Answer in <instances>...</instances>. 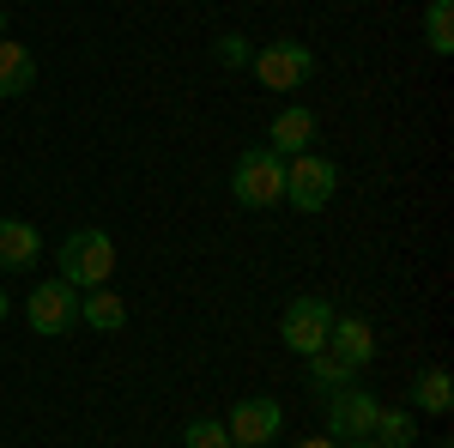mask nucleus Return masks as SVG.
Instances as JSON below:
<instances>
[{
    "label": "nucleus",
    "mask_w": 454,
    "mask_h": 448,
    "mask_svg": "<svg viewBox=\"0 0 454 448\" xmlns=\"http://www.w3.org/2000/svg\"><path fill=\"white\" fill-rule=\"evenodd\" d=\"M55 261H61V279H67L73 291H98L115 273V237H109L104 224H79V231L61 237Z\"/></svg>",
    "instance_id": "obj_1"
},
{
    "label": "nucleus",
    "mask_w": 454,
    "mask_h": 448,
    "mask_svg": "<svg viewBox=\"0 0 454 448\" xmlns=\"http://www.w3.org/2000/svg\"><path fill=\"white\" fill-rule=\"evenodd\" d=\"M231 194H237V207H248V212L279 207L285 200V158L267 152V145H248L243 158H237V170H231Z\"/></svg>",
    "instance_id": "obj_2"
},
{
    "label": "nucleus",
    "mask_w": 454,
    "mask_h": 448,
    "mask_svg": "<svg viewBox=\"0 0 454 448\" xmlns=\"http://www.w3.org/2000/svg\"><path fill=\"white\" fill-rule=\"evenodd\" d=\"M333 194H340V164H333V158H321V152H297V158H285V207L321 212Z\"/></svg>",
    "instance_id": "obj_3"
},
{
    "label": "nucleus",
    "mask_w": 454,
    "mask_h": 448,
    "mask_svg": "<svg viewBox=\"0 0 454 448\" xmlns=\"http://www.w3.org/2000/svg\"><path fill=\"white\" fill-rule=\"evenodd\" d=\"M254 79L267 85V91H297V85H309L315 79V49L309 43H291V36H279V43H267V49H254Z\"/></svg>",
    "instance_id": "obj_4"
},
{
    "label": "nucleus",
    "mask_w": 454,
    "mask_h": 448,
    "mask_svg": "<svg viewBox=\"0 0 454 448\" xmlns=\"http://www.w3.org/2000/svg\"><path fill=\"white\" fill-rule=\"evenodd\" d=\"M25 315H31V334L61 340V334H73V327H79V291H73L61 273H55V279H36Z\"/></svg>",
    "instance_id": "obj_5"
},
{
    "label": "nucleus",
    "mask_w": 454,
    "mask_h": 448,
    "mask_svg": "<svg viewBox=\"0 0 454 448\" xmlns=\"http://www.w3.org/2000/svg\"><path fill=\"white\" fill-rule=\"evenodd\" d=\"M333 303L327 297H291L279 315V340L285 351H297V358H315L321 345H327V327H333Z\"/></svg>",
    "instance_id": "obj_6"
},
{
    "label": "nucleus",
    "mask_w": 454,
    "mask_h": 448,
    "mask_svg": "<svg viewBox=\"0 0 454 448\" xmlns=\"http://www.w3.org/2000/svg\"><path fill=\"white\" fill-rule=\"evenodd\" d=\"M224 430H231V448H273V436L285 430V406L273 394H248L231 406Z\"/></svg>",
    "instance_id": "obj_7"
},
{
    "label": "nucleus",
    "mask_w": 454,
    "mask_h": 448,
    "mask_svg": "<svg viewBox=\"0 0 454 448\" xmlns=\"http://www.w3.org/2000/svg\"><path fill=\"white\" fill-rule=\"evenodd\" d=\"M376 413H382V400L351 381L340 394H327V436H333V443H357V436L376 430Z\"/></svg>",
    "instance_id": "obj_8"
},
{
    "label": "nucleus",
    "mask_w": 454,
    "mask_h": 448,
    "mask_svg": "<svg viewBox=\"0 0 454 448\" xmlns=\"http://www.w3.org/2000/svg\"><path fill=\"white\" fill-rule=\"evenodd\" d=\"M315 109L309 104H291L273 115V134H267V152H279V158H297V152H315Z\"/></svg>",
    "instance_id": "obj_9"
},
{
    "label": "nucleus",
    "mask_w": 454,
    "mask_h": 448,
    "mask_svg": "<svg viewBox=\"0 0 454 448\" xmlns=\"http://www.w3.org/2000/svg\"><path fill=\"white\" fill-rule=\"evenodd\" d=\"M43 255V231L31 218H0V273H31Z\"/></svg>",
    "instance_id": "obj_10"
},
{
    "label": "nucleus",
    "mask_w": 454,
    "mask_h": 448,
    "mask_svg": "<svg viewBox=\"0 0 454 448\" xmlns=\"http://www.w3.org/2000/svg\"><path fill=\"white\" fill-rule=\"evenodd\" d=\"M327 351L346 358L351 370H364V364L376 358V327H370L364 315H333V327H327Z\"/></svg>",
    "instance_id": "obj_11"
},
{
    "label": "nucleus",
    "mask_w": 454,
    "mask_h": 448,
    "mask_svg": "<svg viewBox=\"0 0 454 448\" xmlns=\"http://www.w3.org/2000/svg\"><path fill=\"white\" fill-rule=\"evenodd\" d=\"M36 85V55L19 36H0V98H25Z\"/></svg>",
    "instance_id": "obj_12"
},
{
    "label": "nucleus",
    "mask_w": 454,
    "mask_h": 448,
    "mask_svg": "<svg viewBox=\"0 0 454 448\" xmlns=\"http://www.w3.org/2000/svg\"><path fill=\"white\" fill-rule=\"evenodd\" d=\"M79 321H85V327H98V334H115V327H128V297H121V291H109V285L79 291Z\"/></svg>",
    "instance_id": "obj_13"
},
{
    "label": "nucleus",
    "mask_w": 454,
    "mask_h": 448,
    "mask_svg": "<svg viewBox=\"0 0 454 448\" xmlns=\"http://www.w3.org/2000/svg\"><path fill=\"white\" fill-rule=\"evenodd\" d=\"M449 406H454V381H449V370H424V376L412 381V413H424V418H449Z\"/></svg>",
    "instance_id": "obj_14"
},
{
    "label": "nucleus",
    "mask_w": 454,
    "mask_h": 448,
    "mask_svg": "<svg viewBox=\"0 0 454 448\" xmlns=\"http://www.w3.org/2000/svg\"><path fill=\"white\" fill-rule=\"evenodd\" d=\"M370 436H376L382 448H412L419 443V413H412V406H382Z\"/></svg>",
    "instance_id": "obj_15"
},
{
    "label": "nucleus",
    "mask_w": 454,
    "mask_h": 448,
    "mask_svg": "<svg viewBox=\"0 0 454 448\" xmlns=\"http://www.w3.org/2000/svg\"><path fill=\"white\" fill-rule=\"evenodd\" d=\"M351 381H357V370H351L346 358H333L327 345L309 358V388L315 394H340V388H351Z\"/></svg>",
    "instance_id": "obj_16"
},
{
    "label": "nucleus",
    "mask_w": 454,
    "mask_h": 448,
    "mask_svg": "<svg viewBox=\"0 0 454 448\" xmlns=\"http://www.w3.org/2000/svg\"><path fill=\"white\" fill-rule=\"evenodd\" d=\"M424 43L436 55H454V0H430L424 6Z\"/></svg>",
    "instance_id": "obj_17"
},
{
    "label": "nucleus",
    "mask_w": 454,
    "mask_h": 448,
    "mask_svg": "<svg viewBox=\"0 0 454 448\" xmlns=\"http://www.w3.org/2000/svg\"><path fill=\"white\" fill-rule=\"evenodd\" d=\"M182 448H231V430H224V418H188V430H182Z\"/></svg>",
    "instance_id": "obj_18"
},
{
    "label": "nucleus",
    "mask_w": 454,
    "mask_h": 448,
    "mask_svg": "<svg viewBox=\"0 0 454 448\" xmlns=\"http://www.w3.org/2000/svg\"><path fill=\"white\" fill-rule=\"evenodd\" d=\"M212 61H218V67H248V61H254V43H248L243 31H224L212 43Z\"/></svg>",
    "instance_id": "obj_19"
},
{
    "label": "nucleus",
    "mask_w": 454,
    "mask_h": 448,
    "mask_svg": "<svg viewBox=\"0 0 454 448\" xmlns=\"http://www.w3.org/2000/svg\"><path fill=\"white\" fill-rule=\"evenodd\" d=\"M297 448H340V443H333V436H303Z\"/></svg>",
    "instance_id": "obj_20"
},
{
    "label": "nucleus",
    "mask_w": 454,
    "mask_h": 448,
    "mask_svg": "<svg viewBox=\"0 0 454 448\" xmlns=\"http://www.w3.org/2000/svg\"><path fill=\"white\" fill-rule=\"evenodd\" d=\"M340 448H382L376 436H357V443H340Z\"/></svg>",
    "instance_id": "obj_21"
},
{
    "label": "nucleus",
    "mask_w": 454,
    "mask_h": 448,
    "mask_svg": "<svg viewBox=\"0 0 454 448\" xmlns=\"http://www.w3.org/2000/svg\"><path fill=\"white\" fill-rule=\"evenodd\" d=\"M6 310H12V303H6V291H0V321H6Z\"/></svg>",
    "instance_id": "obj_22"
},
{
    "label": "nucleus",
    "mask_w": 454,
    "mask_h": 448,
    "mask_svg": "<svg viewBox=\"0 0 454 448\" xmlns=\"http://www.w3.org/2000/svg\"><path fill=\"white\" fill-rule=\"evenodd\" d=\"M0 36H6V12H0Z\"/></svg>",
    "instance_id": "obj_23"
}]
</instances>
